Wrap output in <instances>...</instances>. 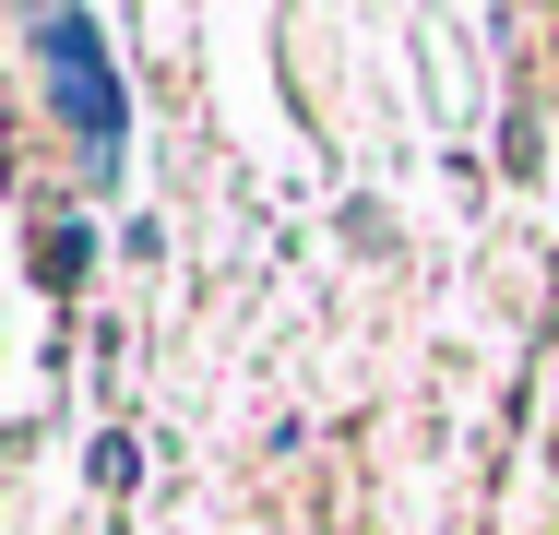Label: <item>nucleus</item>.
Here are the masks:
<instances>
[{"instance_id":"obj_1","label":"nucleus","mask_w":559,"mask_h":535,"mask_svg":"<svg viewBox=\"0 0 559 535\" xmlns=\"http://www.w3.org/2000/svg\"><path fill=\"white\" fill-rule=\"evenodd\" d=\"M36 48H48V84H60V119L84 131L96 179H119V143H131V107H119L108 36H96V24H72V12H36Z\"/></svg>"},{"instance_id":"obj_2","label":"nucleus","mask_w":559,"mask_h":535,"mask_svg":"<svg viewBox=\"0 0 559 535\" xmlns=\"http://www.w3.org/2000/svg\"><path fill=\"white\" fill-rule=\"evenodd\" d=\"M72 274H84V226H48L36 238V286H72Z\"/></svg>"}]
</instances>
